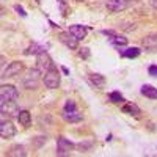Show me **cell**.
Masks as SVG:
<instances>
[{
	"label": "cell",
	"mask_w": 157,
	"mask_h": 157,
	"mask_svg": "<svg viewBox=\"0 0 157 157\" xmlns=\"http://www.w3.org/2000/svg\"><path fill=\"white\" fill-rule=\"evenodd\" d=\"M63 118L66 120L68 123H80L83 120L82 113H78L77 105L72 99H68L66 104H64V109H63Z\"/></svg>",
	"instance_id": "cell-1"
},
{
	"label": "cell",
	"mask_w": 157,
	"mask_h": 157,
	"mask_svg": "<svg viewBox=\"0 0 157 157\" xmlns=\"http://www.w3.org/2000/svg\"><path fill=\"white\" fill-rule=\"evenodd\" d=\"M39 78H41V71L39 69H29L27 74L24 75V86L27 90H36L39 85Z\"/></svg>",
	"instance_id": "cell-2"
},
{
	"label": "cell",
	"mask_w": 157,
	"mask_h": 157,
	"mask_svg": "<svg viewBox=\"0 0 157 157\" xmlns=\"http://www.w3.org/2000/svg\"><path fill=\"white\" fill-rule=\"evenodd\" d=\"M44 85L49 90H55L60 85V72L55 66H52L47 72H44Z\"/></svg>",
	"instance_id": "cell-3"
},
{
	"label": "cell",
	"mask_w": 157,
	"mask_h": 157,
	"mask_svg": "<svg viewBox=\"0 0 157 157\" xmlns=\"http://www.w3.org/2000/svg\"><path fill=\"white\" fill-rule=\"evenodd\" d=\"M19 98V91L14 85H2L0 86V104L6 101H16Z\"/></svg>",
	"instance_id": "cell-4"
},
{
	"label": "cell",
	"mask_w": 157,
	"mask_h": 157,
	"mask_svg": "<svg viewBox=\"0 0 157 157\" xmlns=\"http://www.w3.org/2000/svg\"><path fill=\"white\" fill-rule=\"evenodd\" d=\"M0 112H2V118H13V116H17L19 115V107H17V102L16 101H6L0 104Z\"/></svg>",
	"instance_id": "cell-5"
},
{
	"label": "cell",
	"mask_w": 157,
	"mask_h": 157,
	"mask_svg": "<svg viewBox=\"0 0 157 157\" xmlns=\"http://www.w3.org/2000/svg\"><path fill=\"white\" fill-rule=\"evenodd\" d=\"M75 148L72 141H69L66 137L60 135L57 140V155H69V152Z\"/></svg>",
	"instance_id": "cell-6"
},
{
	"label": "cell",
	"mask_w": 157,
	"mask_h": 157,
	"mask_svg": "<svg viewBox=\"0 0 157 157\" xmlns=\"http://www.w3.org/2000/svg\"><path fill=\"white\" fill-rule=\"evenodd\" d=\"M36 64H38V69L41 72H47L52 66H55L47 52H41L39 55H36Z\"/></svg>",
	"instance_id": "cell-7"
},
{
	"label": "cell",
	"mask_w": 157,
	"mask_h": 157,
	"mask_svg": "<svg viewBox=\"0 0 157 157\" xmlns=\"http://www.w3.org/2000/svg\"><path fill=\"white\" fill-rule=\"evenodd\" d=\"M16 135V127L13 126L11 121H5V118H2V124H0V137L2 138H13Z\"/></svg>",
	"instance_id": "cell-8"
},
{
	"label": "cell",
	"mask_w": 157,
	"mask_h": 157,
	"mask_svg": "<svg viewBox=\"0 0 157 157\" xmlns=\"http://www.w3.org/2000/svg\"><path fill=\"white\" fill-rule=\"evenodd\" d=\"M105 6L112 13H120V11H124L129 6V0H107Z\"/></svg>",
	"instance_id": "cell-9"
},
{
	"label": "cell",
	"mask_w": 157,
	"mask_h": 157,
	"mask_svg": "<svg viewBox=\"0 0 157 157\" xmlns=\"http://www.w3.org/2000/svg\"><path fill=\"white\" fill-rule=\"evenodd\" d=\"M22 69H24V63L22 61H13V63H10L8 66H6V69H3L2 77H14Z\"/></svg>",
	"instance_id": "cell-10"
},
{
	"label": "cell",
	"mask_w": 157,
	"mask_h": 157,
	"mask_svg": "<svg viewBox=\"0 0 157 157\" xmlns=\"http://www.w3.org/2000/svg\"><path fill=\"white\" fill-rule=\"evenodd\" d=\"M141 46L143 49H145L146 52H149V54H154V52H157V35H148L141 39Z\"/></svg>",
	"instance_id": "cell-11"
},
{
	"label": "cell",
	"mask_w": 157,
	"mask_h": 157,
	"mask_svg": "<svg viewBox=\"0 0 157 157\" xmlns=\"http://www.w3.org/2000/svg\"><path fill=\"white\" fill-rule=\"evenodd\" d=\"M68 32L77 39V41H82V39L86 38V33H88V27H85V25H71V27L68 29Z\"/></svg>",
	"instance_id": "cell-12"
},
{
	"label": "cell",
	"mask_w": 157,
	"mask_h": 157,
	"mask_svg": "<svg viewBox=\"0 0 157 157\" xmlns=\"http://www.w3.org/2000/svg\"><path fill=\"white\" fill-rule=\"evenodd\" d=\"M60 41L66 46V47H69V49H77V46H78V41L77 39L69 33V32H63V33H60Z\"/></svg>",
	"instance_id": "cell-13"
},
{
	"label": "cell",
	"mask_w": 157,
	"mask_h": 157,
	"mask_svg": "<svg viewBox=\"0 0 157 157\" xmlns=\"http://www.w3.org/2000/svg\"><path fill=\"white\" fill-rule=\"evenodd\" d=\"M88 80H90V83L93 85L94 88H104V86H105V77H104L102 74L91 72L88 75Z\"/></svg>",
	"instance_id": "cell-14"
},
{
	"label": "cell",
	"mask_w": 157,
	"mask_h": 157,
	"mask_svg": "<svg viewBox=\"0 0 157 157\" xmlns=\"http://www.w3.org/2000/svg\"><path fill=\"white\" fill-rule=\"evenodd\" d=\"M121 110H123V113L130 115V116H138V113H140L138 105H137V104H134V102H126Z\"/></svg>",
	"instance_id": "cell-15"
},
{
	"label": "cell",
	"mask_w": 157,
	"mask_h": 157,
	"mask_svg": "<svg viewBox=\"0 0 157 157\" xmlns=\"http://www.w3.org/2000/svg\"><path fill=\"white\" fill-rule=\"evenodd\" d=\"M17 120H19L21 126L29 127V126L32 124V113H30L29 110H21L19 115H17Z\"/></svg>",
	"instance_id": "cell-16"
},
{
	"label": "cell",
	"mask_w": 157,
	"mask_h": 157,
	"mask_svg": "<svg viewBox=\"0 0 157 157\" xmlns=\"http://www.w3.org/2000/svg\"><path fill=\"white\" fill-rule=\"evenodd\" d=\"M41 52H46V49H44L43 46L36 44V43H32L27 49L24 50V54H25V55H39Z\"/></svg>",
	"instance_id": "cell-17"
},
{
	"label": "cell",
	"mask_w": 157,
	"mask_h": 157,
	"mask_svg": "<svg viewBox=\"0 0 157 157\" xmlns=\"http://www.w3.org/2000/svg\"><path fill=\"white\" fill-rule=\"evenodd\" d=\"M141 94L145 98H149V99H157V88H154L152 85H143Z\"/></svg>",
	"instance_id": "cell-18"
},
{
	"label": "cell",
	"mask_w": 157,
	"mask_h": 157,
	"mask_svg": "<svg viewBox=\"0 0 157 157\" xmlns=\"http://www.w3.org/2000/svg\"><path fill=\"white\" fill-rule=\"evenodd\" d=\"M8 155H11V157H25L27 155V149H25V146H22V145H14L10 149Z\"/></svg>",
	"instance_id": "cell-19"
},
{
	"label": "cell",
	"mask_w": 157,
	"mask_h": 157,
	"mask_svg": "<svg viewBox=\"0 0 157 157\" xmlns=\"http://www.w3.org/2000/svg\"><path fill=\"white\" fill-rule=\"evenodd\" d=\"M140 49L138 47H129V49H126V50H121V57H124V58H135V57H138L140 55Z\"/></svg>",
	"instance_id": "cell-20"
},
{
	"label": "cell",
	"mask_w": 157,
	"mask_h": 157,
	"mask_svg": "<svg viewBox=\"0 0 157 157\" xmlns=\"http://www.w3.org/2000/svg\"><path fill=\"white\" fill-rule=\"evenodd\" d=\"M112 41V44L115 46V47H124V46H127V38H124V36H120V35H116L113 39H110Z\"/></svg>",
	"instance_id": "cell-21"
},
{
	"label": "cell",
	"mask_w": 157,
	"mask_h": 157,
	"mask_svg": "<svg viewBox=\"0 0 157 157\" xmlns=\"http://www.w3.org/2000/svg\"><path fill=\"white\" fill-rule=\"evenodd\" d=\"M46 141H47V137H46V135H38V137H35V138L32 140V143H33L35 148H41Z\"/></svg>",
	"instance_id": "cell-22"
},
{
	"label": "cell",
	"mask_w": 157,
	"mask_h": 157,
	"mask_svg": "<svg viewBox=\"0 0 157 157\" xmlns=\"http://www.w3.org/2000/svg\"><path fill=\"white\" fill-rule=\"evenodd\" d=\"M109 99L113 102V104H120V102H124V98L121 93H118V91H113V93H110Z\"/></svg>",
	"instance_id": "cell-23"
},
{
	"label": "cell",
	"mask_w": 157,
	"mask_h": 157,
	"mask_svg": "<svg viewBox=\"0 0 157 157\" xmlns=\"http://www.w3.org/2000/svg\"><path fill=\"white\" fill-rule=\"evenodd\" d=\"M91 146H93V141H83V143H78V145H77V148L80 149L82 152L90 151V149H91Z\"/></svg>",
	"instance_id": "cell-24"
},
{
	"label": "cell",
	"mask_w": 157,
	"mask_h": 157,
	"mask_svg": "<svg viewBox=\"0 0 157 157\" xmlns=\"http://www.w3.org/2000/svg\"><path fill=\"white\" fill-rule=\"evenodd\" d=\"M78 55H80L82 58H88V57H90V49H88V47L78 49Z\"/></svg>",
	"instance_id": "cell-25"
},
{
	"label": "cell",
	"mask_w": 157,
	"mask_h": 157,
	"mask_svg": "<svg viewBox=\"0 0 157 157\" xmlns=\"http://www.w3.org/2000/svg\"><path fill=\"white\" fill-rule=\"evenodd\" d=\"M102 33L105 35V36H109L110 39H113V38L118 35V33H116V32H113V30H102Z\"/></svg>",
	"instance_id": "cell-26"
},
{
	"label": "cell",
	"mask_w": 157,
	"mask_h": 157,
	"mask_svg": "<svg viewBox=\"0 0 157 157\" xmlns=\"http://www.w3.org/2000/svg\"><path fill=\"white\" fill-rule=\"evenodd\" d=\"M148 72H149V75H152V77H157V64H152V66H149Z\"/></svg>",
	"instance_id": "cell-27"
},
{
	"label": "cell",
	"mask_w": 157,
	"mask_h": 157,
	"mask_svg": "<svg viewBox=\"0 0 157 157\" xmlns=\"http://www.w3.org/2000/svg\"><path fill=\"white\" fill-rule=\"evenodd\" d=\"M14 10H16V11L19 13V14H21V16H27V13H25V11H24V8H22L21 5H16V6H14Z\"/></svg>",
	"instance_id": "cell-28"
},
{
	"label": "cell",
	"mask_w": 157,
	"mask_h": 157,
	"mask_svg": "<svg viewBox=\"0 0 157 157\" xmlns=\"http://www.w3.org/2000/svg\"><path fill=\"white\" fill-rule=\"evenodd\" d=\"M151 6H152L154 10H157V0H151Z\"/></svg>",
	"instance_id": "cell-29"
},
{
	"label": "cell",
	"mask_w": 157,
	"mask_h": 157,
	"mask_svg": "<svg viewBox=\"0 0 157 157\" xmlns=\"http://www.w3.org/2000/svg\"><path fill=\"white\" fill-rule=\"evenodd\" d=\"M61 71H63V72H64V74H69V69H68V68H64V66H63V68H61Z\"/></svg>",
	"instance_id": "cell-30"
},
{
	"label": "cell",
	"mask_w": 157,
	"mask_h": 157,
	"mask_svg": "<svg viewBox=\"0 0 157 157\" xmlns=\"http://www.w3.org/2000/svg\"><path fill=\"white\" fill-rule=\"evenodd\" d=\"M60 2H61V3H63V2H64V0H60Z\"/></svg>",
	"instance_id": "cell-31"
},
{
	"label": "cell",
	"mask_w": 157,
	"mask_h": 157,
	"mask_svg": "<svg viewBox=\"0 0 157 157\" xmlns=\"http://www.w3.org/2000/svg\"><path fill=\"white\" fill-rule=\"evenodd\" d=\"M78 2H82V0H78Z\"/></svg>",
	"instance_id": "cell-32"
}]
</instances>
